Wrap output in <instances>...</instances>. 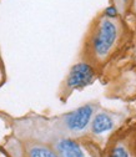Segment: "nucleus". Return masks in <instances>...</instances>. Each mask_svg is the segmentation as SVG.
<instances>
[{"instance_id": "nucleus-10", "label": "nucleus", "mask_w": 136, "mask_h": 157, "mask_svg": "<svg viewBox=\"0 0 136 157\" xmlns=\"http://www.w3.org/2000/svg\"><path fill=\"white\" fill-rule=\"evenodd\" d=\"M135 61H136V46H135Z\"/></svg>"}, {"instance_id": "nucleus-8", "label": "nucleus", "mask_w": 136, "mask_h": 157, "mask_svg": "<svg viewBox=\"0 0 136 157\" xmlns=\"http://www.w3.org/2000/svg\"><path fill=\"white\" fill-rule=\"evenodd\" d=\"M132 2H134V0H111V4L110 5L114 6L116 10H118V13H119V15L121 17H124L125 14H126V11L131 6Z\"/></svg>"}, {"instance_id": "nucleus-2", "label": "nucleus", "mask_w": 136, "mask_h": 157, "mask_svg": "<svg viewBox=\"0 0 136 157\" xmlns=\"http://www.w3.org/2000/svg\"><path fill=\"white\" fill-rule=\"evenodd\" d=\"M96 76L98 74L92 64L86 60L77 61L70 67L65 80L63 81L60 96H63V99H68V96H70L74 91L83 90L84 87L91 85L96 80Z\"/></svg>"}, {"instance_id": "nucleus-4", "label": "nucleus", "mask_w": 136, "mask_h": 157, "mask_svg": "<svg viewBox=\"0 0 136 157\" xmlns=\"http://www.w3.org/2000/svg\"><path fill=\"white\" fill-rule=\"evenodd\" d=\"M121 116L107 110H98L92 116L89 131L95 139H101V137L109 135L118 127Z\"/></svg>"}, {"instance_id": "nucleus-6", "label": "nucleus", "mask_w": 136, "mask_h": 157, "mask_svg": "<svg viewBox=\"0 0 136 157\" xmlns=\"http://www.w3.org/2000/svg\"><path fill=\"white\" fill-rule=\"evenodd\" d=\"M54 150L59 157H87L84 147L71 137H60L57 139Z\"/></svg>"}, {"instance_id": "nucleus-1", "label": "nucleus", "mask_w": 136, "mask_h": 157, "mask_svg": "<svg viewBox=\"0 0 136 157\" xmlns=\"http://www.w3.org/2000/svg\"><path fill=\"white\" fill-rule=\"evenodd\" d=\"M126 28L121 16H109L101 11L92 20L85 39L86 61L94 66L106 64L122 45Z\"/></svg>"}, {"instance_id": "nucleus-3", "label": "nucleus", "mask_w": 136, "mask_h": 157, "mask_svg": "<svg viewBox=\"0 0 136 157\" xmlns=\"http://www.w3.org/2000/svg\"><path fill=\"white\" fill-rule=\"evenodd\" d=\"M99 110L98 102H87L59 117V127L69 135H81L89 130L95 112Z\"/></svg>"}, {"instance_id": "nucleus-7", "label": "nucleus", "mask_w": 136, "mask_h": 157, "mask_svg": "<svg viewBox=\"0 0 136 157\" xmlns=\"http://www.w3.org/2000/svg\"><path fill=\"white\" fill-rule=\"evenodd\" d=\"M29 157H59L56 151L45 145H33L28 151Z\"/></svg>"}, {"instance_id": "nucleus-9", "label": "nucleus", "mask_w": 136, "mask_h": 157, "mask_svg": "<svg viewBox=\"0 0 136 157\" xmlns=\"http://www.w3.org/2000/svg\"><path fill=\"white\" fill-rule=\"evenodd\" d=\"M4 78H5V72H4V65L2 61V57H0V85L4 82Z\"/></svg>"}, {"instance_id": "nucleus-5", "label": "nucleus", "mask_w": 136, "mask_h": 157, "mask_svg": "<svg viewBox=\"0 0 136 157\" xmlns=\"http://www.w3.org/2000/svg\"><path fill=\"white\" fill-rule=\"evenodd\" d=\"M106 157H136V130L119 137L110 147Z\"/></svg>"}]
</instances>
